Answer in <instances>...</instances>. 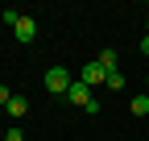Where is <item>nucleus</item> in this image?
I'll list each match as a JSON object with an SVG mask.
<instances>
[{"mask_svg":"<svg viewBox=\"0 0 149 141\" xmlns=\"http://www.w3.org/2000/svg\"><path fill=\"white\" fill-rule=\"evenodd\" d=\"M66 104H74V108H83V112H100V104L91 100V87L83 79H74L70 83V91H66Z\"/></svg>","mask_w":149,"mask_h":141,"instance_id":"f257e3e1","label":"nucleus"},{"mask_svg":"<svg viewBox=\"0 0 149 141\" xmlns=\"http://www.w3.org/2000/svg\"><path fill=\"white\" fill-rule=\"evenodd\" d=\"M13 33H17V42H25V46H29V42L37 38V21H33V17H21V21H17V29H13Z\"/></svg>","mask_w":149,"mask_h":141,"instance_id":"20e7f679","label":"nucleus"},{"mask_svg":"<svg viewBox=\"0 0 149 141\" xmlns=\"http://www.w3.org/2000/svg\"><path fill=\"white\" fill-rule=\"evenodd\" d=\"M25 112H29V100H25V96H13V104H8V116H13V120H21Z\"/></svg>","mask_w":149,"mask_h":141,"instance_id":"423d86ee","label":"nucleus"},{"mask_svg":"<svg viewBox=\"0 0 149 141\" xmlns=\"http://www.w3.org/2000/svg\"><path fill=\"white\" fill-rule=\"evenodd\" d=\"M108 87H112V91H124V75H120V70H116V75H108Z\"/></svg>","mask_w":149,"mask_h":141,"instance_id":"6e6552de","label":"nucleus"},{"mask_svg":"<svg viewBox=\"0 0 149 141\" xmlns=\"http://www.w3.org/2000/svg\"><path fill=\"white\" fill-rule=\"evenodd\" d=\"M79 79H83L87 87H95V83H108V70H104L100 62H87V66L79 70Z\"/></svg>","mask_w":149,"mask_h":141,"instance_id":"7ed1b4c3","label":"nucleus"},{"mask_svg":"<svg viewBox=\"0 0 149 141\" xmlns=\"http://www.w3.org/2000/svg\"><path fill=\"white\" fill-rule=\"evenodd\" d=\"M95 62L108 70V75H116V70H120V54H116L112 46H108V50H100V58H95Z\"/></svg>","mask_w":149,"mask_h":141,"instance_id":"39448f33","label":"nucleus"},{"mask_svg":"<svg viewBox=\"0 0 149 141\" xmlns=\"http://www.w3.org/2000/svg\"><path fill=\"white\" fill-rule=\"evenodd\" d=\"M8 104H13V91H8L4 83H0V108H8Z\"/></svg>","mask_w":149,"mask_h":141,"instance_id":"9d476101","label":"nucleus"},{"mask_svg":"<svg viewBox=\"0 0 149 141\" xmlns=\"http://www.w3.org/2000/svg\"><path fill=\"white\" fill-rule=\"evenodd\" d=\"M4 141H25V133H21V129H17V125H13V129L4 133Z\"/></svg>","mask_w":149,"mask_h":141,"instance_id":"9b49d317","label":"nucleus"},{"mask_svg":"<svg viewBox=\"0 0 149 141\" xmlns=\"http://www.w3.org/2000/svg\"><path fill=\"white\" fill-rule=\"evenodd\" d=\"M0 17H4V25H13V29H17V21H21V13H17V8H4Z\"/></svg>","mask_w":149,"mask_h":141,"instance_id":"1a4fd4ad","label":"nucleus"},{"mask_svg":"<svg viewBox=\"0 0 149 141\" xmlns=\"http://www.w3.org/2000/svg\"><path fill=\"white\" fill-rule=\"evenodd\" d=\"M128 108H133V116H149V91H145V96H133Z\"/></svg>","mask_w":149,"mask_h":141,"instance_id":"0eeeda50","label":"nucleus"},{"mask_svg":"<svg viewBox=\"0 0 149 141\" xmlns=\"http://www.w3.org/2000/svg\"><path fill=\"white\" fill-rule=\"evenodd\" d=\"M145 87H149V75H145Z\"/></svg>","mask_w":149,"mask_h":141,"instance_id":"ddd939ff","label":"nucleus"},{"mask_svg":"<svg viewBox=\"0 0 149 141\" xmlns=\"http://www.w3.org/2000/svg\"><path fill=\"white\" fill-rule=\"evenodd\" d=\"M141 54L149 58V33H145V38H141Z\"/></svg>","mask_w":149,"mask_h":141,"instance_id":"f8f14e48","label":"nucleus"},{"mask_svg":"<svg viewBox=\"0 0 149 141\" xmlns=\"http://www.w3.org/2000/svg\"><path fill=\"white\" fill-rule=\"evenodd\" d=\"M70 83H74V79H70L66 66H50V70H46V91H50V96H66Z\"/></svg>","mask_w":149,"mask_h":141,"instance_id":"f03ea898","label":"nucleus"}]
</instances>
